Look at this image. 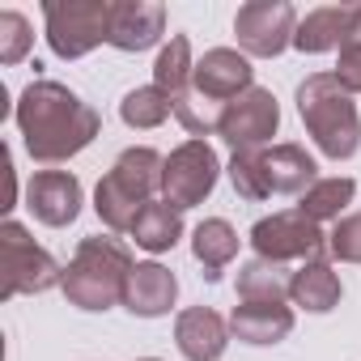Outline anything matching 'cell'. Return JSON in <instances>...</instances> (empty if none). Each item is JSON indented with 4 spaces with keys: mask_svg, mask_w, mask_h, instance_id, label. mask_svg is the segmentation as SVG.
Listing matches in <instances>:
<instances>
[{
    "mask_svg": "<svg viewBox=\"0 0 361 361\" xmlns=\"http://www.w3.org/2000/svg\"><path fill=\"white\" fill-rule=\"evenodd\" d=\"M340 276L331 272V264L327 259H310V264H302L298 272H293V281H289V298L302 306V310H310V314H327L336 302H340Z\"/></svg>",
    "mask_w": 361,
    "mask_h": 361,
    "instance_id": "cell-19",
    "label": "cell"
},
{
    "mask_svg": "<svg viewBox=\"0 0 361 361\" xmlns=\"http://www.w3.org/2000/svg\"><path fill=\"white\" fill-rule=\"evenodd\" d=\"M178 298V281L170 268L161 264H136L132 276H128V293H123V306L140 319H157L174 306Z\"/></svg>",
    "mask_w": 361,
    "mask_h": 361,
    "instance_id": "cell-16",
    "label": "cell"
},
{
    "mask_svg": "<svg viewBox=\"0 0 361 361\" xmlns=\"http://www.w3.org/2000/svg\"><path fill=\"white\" fill-rule=\"evenodd\" d=\"M251 60L243 56V51H230V47H213V51H204V60L196 64V77H192V85L200 90V94H209V98H217V102H234V98H243L247 90H251Z\"/></svg>",
    "mask_w": 361,
    "mask_h": 361,
    "instance_id": "cell-14",
    "label": "cell"
},
{
    "mask_svg": "<svg viewBox=\"0 0 361 361\" xmlns=\"http://www.w3.org/2000/svg\"><path fill=\"white\" fill-rule=\"evenodd\" d=\"M18 128L26 140V153L35 161H68L77 157L102 128L98 111L90 102H81L68 85L60 81H30L18 98Z\"/></svg>",
    "mask_w": 361,
    "mask_h": 361,
    "instance_id": "cell-1",
    "label": "cell"
},
{
    "mask_svg": "<svg viewBox=\"0 0 361 361\" xmlns=\"http://www.w3.org/2000/svg\"><path fill=\"white\" fill-rule=\"evenodd\" d=\"M64 281V268L26 234V226H0V298L18 293H47Z\"/></svg>",
    "mask_w": 361,
    "mask_h": 361,
    "instance_id": "cell-5",
    "label": "cell"
},
{
    "mask_svg": "<svg viewBox=\"0 0 361 361\" xmlns=\"http://www.w3.org/2000/svg\"><path fill=\"white\" fill-rule=\"evenodd\" d=\"M234 35H238V47L247 56L272 60L293 43L298 13H293L289 0H251V5H243L238 18H234Z\"/></svg>",
    "mask_w": 361,
    "mask_h": 361,
    "instance_id": "cell-9",
    "label": "cell"
},
{
    "mask_svg": "<svg viewBox=\"0 0 361 361\" xmlns=\"http://www.w3.org/2000/svg\"><path fill=\"white\" fill-rule=\"evenodd\" d=\"M174 344L188 361H217L226 353V344H230V327H226V319L217 310L192 306L174 323Z\"/></svg>",
    "mask_w": 361,
    "mask_h": 361,
    "instance_id": "cell-15",
    "label": "cell"
},
{
    "mask_svg": "<svg viewBox=\"0 0 361 361\" xmlns=\"http://www.w3.org/2000/svg\"><path fill=\"white\" fill-rule=\"evenodd\" d=\"M132 268H136V264H132V251H128L119 238L94 234V238H81L77 255H73L68 268H64L60 289H64V298H68L73 306H81V310H111V306L123 302Z\"/></svg>",
    "mask_w": 361,
    "mask_h": 361,
    "instance_id": "cell-3",
    "label": "cell"
},
{
    "mask_svg": "<svg viewBox=\"0 0 361 361\" xmlns=\"http://www.w3.org/2000/svg\"><path fill=\"white\" fill-rule=\"evenodd\" d=\"M298 115L306 123V132L314 136V145L331 157L344 161L357 153L361 145V119L353 106V94L340 85L336 73H314L298 85Z\"/></svg>",
    "mask_w": 361,
    "mask_h": 361,
    "instance_id": "cell-4",
    "label": "cell"
},
{
    "mask_svg": "<svg viewBox=\"0 0 361 361\" xmlns=\"http://www.w3.org/2000/svg\"><path fill=\"white\" fill-rule=\"evenodd\" d=\"M30 43H35V35H30V22H26L22 13H13V9L0 13V64L26 60Z\"/></svg>",
    "mask_w": 361,
    "mask_h": 361,
    "instance_id": "cell-28",
    "label": "cell"
},
{
    "mask_svg": "<svg viewBox=\"0 0 361 361\" xmlns=\"http://www.w3.org/2000/svg\"><path fill=\"white\" fill-rule=\"evenodd\" d=\"M47 43L60 60H81L98 43H106L111 0H47L43 5Z\"/></svg>",
    "mask_w": 361,
    "mask_h": 361,
    "instance_id": "cell-6",
    "label": "cell"
},
{
    "mask_svg": "<svg viewBox=\"0 0 361 361\" xmlns=\"http://www.w3.org/2000/svg\"><path fill=\"white\" fill-rule=\"evenodd\" d=\"M276 128H281V106H276L272 90L251 85L243 98H234L226 106L217 136H226V145H234V153H238V149H264V140H272Z\"/></svg>",
    "mask_w": 361,
    "mask_h": 361,
    "instance_id": "cell-10",
    "label": "cell"
},
{
    "mask_svg": "<svg viewBox=\"0 0 361 361\" xmlns=\"http://www.w3.org/2000/svg\"><path fill=\"white\" fill-rule=\"evenodd\" d=\"M230 331L247 344H276L293 331V310L285 302H243L230 314Z\"/></svg>",
    "mask_w": 361,
    "mask_h": 361,
    "instance_id": "cell-18",
    "label": "cell"
},
{
    "mask_svg": "<svg viewBox=\"0 0 361 361\" xmlns=\"http://www.w3.org/2000/svg\"><path fill=\"white\" fill-rule=\"evenodd\" d=\"M226 106H230V102H217V98H209V94H200V90L192 85V90H183V94L174 98V119L183 123L196 140H204V136L221 132Z\"/></svg>",
    "mask_w": 361,
    "mask_h": 361,
    "instance_id": "cell-24",
    "label": "cell"
},
{
    "mask_svg": "<svg viewBox=\"0 0 361 361\" xmlns=\"http://www.w3.org/2000/svg\"><path fill=\"white\" fill-rule=\"evenodd\" d=\"M161 174H166V157L157 149L149 145L123 149L94 192V209L102 226L115 234H132L136 217L153 204V192H161Z\"/></svg>",
    "mask_w": 361,
    "mask_h": 361,
    "instance_id": "cell-2",
    "label": "cell"
},
{
    "mask_svg": "<svg viewBox=\"0 0 361 361\" xmlns=\"http://www.w3.org/2000/svg\"><path fill=\"white\" fill-rule=\"evenodd\" d=\"M192 255L200 259L204 281H217V276H221V268L238 255V234H234V226H230V221H221V217L200 221V226H196V234H192Z\"/></svg>",
    "mask_w": 361,
    "mask_h": 361,
    "instance_id": "cell-20",
    "label": "cell"
},
{
    "mask_svg": "<svg viewBox=\"0 0 361 361\" xmlns=\"http://www.w3.org/2000/svg\"><path fill=\"white\" fill-rule=\"evenodd\" d=\"M289 281L293 276H285L281 264L255 255L251 264L238 268V298L243 302H285L289 298Z\"/></svg>",
    "mask_w": 361,
    "mask_h": 361,
    "instance_id": "cell-23",
    "label": "cell"
},
{
    "mask_svg": "<svg viewBox=\"0 0 361 361\" xmlns=\"http://www.w3.org/2000/svg\"><path fill=\"white\" fill-rule=\"evenodd\" d=\"M192 77H196V64H192V43L188 35H170V43L157 51V64H153V85L170 98H178L183 90H192Z\"/></svg>",
    "mask_w": 361,
    "mask_h": 361,
    "instance_id": "cell-21",
    "label": "cell"
},
{
    "mask_svg": "<svg viewBox=\"0 0 361 361\" xmlns=\"http://www.w3.org/2000/svg\"><path fill=\"white\" fill-rule=\"evenodd\" d=\"M264 166H268V188L276 196H306L319 183V166L302 145H272L264 149Z\"/></svg>",
    "mask_w": 361,
    "mask_h": 361,
    "instance_id": "cell-17",
    "label": "cell"
},
{
    "mask_svg": "<svg viewBox=\"0 0 361 361\" xmlns=\"http://www.w3.org/2000/svg\"><path fill=\"white\" fill-rule=\"evenodd\" d=\"M170 111H174V98L161 94L157 85H136V90L123 94V102H119V115H123L128 128H157V123L170 119Z\"/></svg>",
    "mask_w": 361,
    "mask_h": 361,
    "instance_id": "cell-26",
    "label": "cell"
},
{
    "mask_svg": "<svg viewBox=\"0 0 361 361\" xmlns=\"http://www.w3.org/2000/svg\"><path fill=\"white\" fill-rule=\"evenodd\" d=\"M327 251L340 264H361V213L336 221V230L327 234Z\"/></svg>",
    "mask_w": 361,
    "mask_h": 361,
    "instance_id": "cell-29",
    "label": "cell"
},
{
    "mask_svg": "<svg viewBox=\"0 0 361 361\" xmlns=\"http://www.w3.org/2000/svg\"><path fill=\"white\" fill-rule=\"evenodd\" d=\"M353 196H357V183L353 178H319V183L302 196V204H298V213H306L310 221H340V213L353 204Z\"/></svg>",
    "mask_w": 361,
    "mask_h": 361,
    "instance_id": "cell-25",
    "label": "cell"
},
{
    "mask_svg": "<svg viewBox=\"0 0 361 361\" xmlns=\"http://www.w3.org/2000/svg\"><path fill=\"white\" fill-rule=\"evenodd\" d=\"M336 77H340V85H344L348 94H361V39H357V43H348V47L340 51Z\"/></svg>",
    "mask_w": 361,
    "mask_h": 361,
    "instance_id": "cell-30",
    "label": "cell"
},
{
    "mask_svg": "<svg viewBox=\"0 0 361 361\" xmlns=\"http://www.w3.org/2000/svg\"><path fill=\"white\" fill-rule=\"evenodd\" d=\"M132 238H136V247H145V251L161 255V251H170L178 238H183V217H178V209H170L166 200H161V204L153 200V204L136 217Z\"/></svg>",
    "mask_w": 361,
    "mask_h": 361,
    "instance_id": "cell-22",
    "label": "cell"
},
{
    "mask_svg": "<svg viewBox=\"0 0 361 361\" xmlns=\"http://www.w3.org/2000/svg\"><path fill=\"white\" fill-rule=\"evenodd\" d=\"M217 174H221V161H217V149L209 140H183L170 157H166V174H161V196L170 209H196L213 196L217 188Z\"/></svg>",
    "mask_w": 361,
    "mask_h": 361,
    "instance_id": "cell-7",
    "label": "cell"
},
{
    "mask_svg": "<svg viewBox=\"0 0 361 361\" xmlns=\"http://www.w3.org/2000/svg\"><path fill=\"white\" fill-rule=\"evenodd\" d=\"M230 183L243 200H268V166H264V149H238L230 161Z\"/></svg>",
    "mask_w": 361,
    "mask_h": 361,
    "instance_id": "cell-27",
    "label": "cell"
},
{
    "mask_svg": "<svg viewBox=\"0 0 361 361\" xmlns=\"http://www.w3.org/2000/svg\"><path fill=\"white\" fill-rule=\"evenodd\" d=\"M26 209L43 226H73L81 213V183L68 170H39L26 183Z\"/></svg>",
    "mask_w": 361,
    "mask_h": 361,
    "instance_id": "cell-12",
    "label": "cell"
},
{
    "mask_svg": "<svg viewBox=\"0 0 361 361\" xmlns=\"http://www.w3.org/2000/svg\"><path fill=\"white\" fill-rule=\"evenodd\" d=\"M251 247L259 259L272 264H289V259H323L327 251V234L319 230V221H310L306 213H272L264 221L251 226Z\"/></svg>",
    "mask_w": 361,
    "mask_h": 361,
    "instance_id": "cell-8",
    "label": "cell"
},
{
    "mask_svg": "<svg viewBox=\"0 0 361 361\" xmlns=\"http://www.w3.org/2000/svg\"><path fill=\"white\" fill-rule=\"evenodd\" d=\"M145 361H157V357H145Z\"/></svg>",
    "mask_w": 361,
    "mask_h": 361,
    "instance_id": "cell-31",
    "label": "cell"
},
{
    "mask_svg": "<svg viewBox=\"0 0 361 361\" xmlns=\"http://www.w3.org/2000/svg\"><path fill=\"white\" fill-rule=\"evenodd\" d=\"M166 35V9L157 0H111L106 43L119 51H145Z\"/></svg>",
    "mask_w": 361,
    "mask_h": 361,
    "instance_id": "cell-13",
    "label": "cell"
},
{
    "mask_svg": "<svg viewBox=\"0 0 361 361\" xmlns=\"http://www.w3.org/2000/svg\"><path fill=\"white\" fill-rule=\"evenodd\" d=\"M357 39H361V5H327L298 22L293 47L306 56H319V51H344Z\"/></svg>",
    "mask_w": 361,
    "mask_h": 361,
    "instance_id": "cell-11",
    "label": "cell"
}]
</instances>
